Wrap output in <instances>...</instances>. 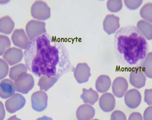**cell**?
Listing matches in <instances>:
<instances>
[{
  "mask_svg": "<svg viewBox=\"0 0 152 120\" xmlns=\"http://www.w3.org/2000/svg\"><path fill=\"white\" fill-rule=\"evenodd\" d=\"M0 67H1V74L0 79H2L5 77L9 73V67L7 62L3 59H0Z\"/></svg>",
  "mask_w": 152,
  "mask_h": 120,
  "instance_id": "29",
  "label": "cell"
},
{
  "mask_svg": "<svg viewBox=\"0 0 152 120\" xmlns=\"http://www.w3.org/2000/svg\"><path fill=\"white\" fill-rule=\"evenodd\" d=\"M124 4L126 7L130 10H135L137 9L142 4L143 1L137 0V1H132V0H125Z\"/></svg>",
  "mask_w": 152,
  "mask_h": 120,
  "instance_id": "28",
  "label": "cell"
},
{
  "mask_svg": "<svg viewBox=\"0 0 152 120\" xmlns=\"http://www.w3.org/2000/svg\"><path fill=\"white\" fill-rule=\"evenodd\" d=\"M146 78L140 68H135L130 72L129 81L135 88L140 89L145 86Z\"/></svg>",
  "mask_w": 152,
  "mask_h": 120,
  "instance_id": "11",
  "label": "cell"
},
{
  "mask_svg": "<svg viewBox=\"0 0 152 120\" xmlns=\"http://www.w3.org/2000/svg\"><path fill=\"white\" fill-rule=\"evenodd\" d=\"M111 120H126V117L124 112L117 110L112 114Z\"/></svg>",
  "mask_w": 152,
  "mask_h": 120,
  "instance_id": "30",
  "label": "cell"
},
{
  "mask_svg": "<svg viewBox=\"0 0 152 120\" xmlns=\"http://www.w3.org/2000/svg\"><path fill=\"white\" fill-rule=\"evenodd\" d=\"M152 107L150 106L145 110L144 113V120H152Z\"/></svg>",
  "mask_w": 152,
  "mask_h": 120,
  "instance_id": "32",
  "label": "cell"
},
{
  "mask_svg": "<svg viewBox=\"0 0 152 120\" xmlns=\"http://www.w3.org/2000/svg\"><path fill=\"white\" fill-rule=\"evenodd\" d=\"M48 97L45 92L37 91L33 94L31 97L32 107L37 112H42L47 108Z\"/></svg>",
  "mask_w": 152,
  "mask_h": 120,
  "instance_id": "6",
  "label": "cell"
},
{
  "mask_svg": "<svg viewBox=\"0 0 152 120\" xmlns=\"http://www.w3.org/2000/svg\"><path fill=\"white\" fill-rule=\"evenodd\" d=\"M15 27V23L10 16H6L0 19V32L3 34H11Z\"/></svg>",
  "mask_w": 152,
  "mask_h": 120,
  "instance_id": "21",
  "label": "cell"
},
{
  "mask_svg": "<svg viewBox=\"0 0 152 120\" xmlns=\"http://www.w3.org/2000/svg\"><path fill=\"white\" fill-rule=\"evenodd\" d=\"M16 91L27 94L31 91L35 85L34 78L31 74L24 73L15 81Z\"/></svg>",
  "mask_w": 152,
  "mask_h": 120,
  "instance_id": "3",
  "label": "cell"
},
{
  "mask_svg": "<svg viewBox=\"0 0 152 120\" xmlns=\"http://www.w3.org/2000/svg\"><path fill=\"white\" fill-rule=\"evenodd\" d=\"M107 9L112 12H120L123 7V2L121 0H109L107 3Z\"/></svg>",
  "mask_w": 152,
  "mask_h": 120,
  "instance_id": "26",
  "label": "cell"
},
{
  "mask_svg": "<svg viewBox=\"0 0 152 120\" xmlns=\"http://www.w3.org/2000/svg\"><path fill=\"white\" fill-rule=\"evenodd\" d=\"M129 120H143V119L140 113L134 112L130 115Z\"/></svg>",
  "mask_w": 152,
  "mask_h": 120,
  "instance_id": "33",
  "label": "cell"
},
{
  "mask_svg": "<svg viewBox=\"0 0 152 120\" xmlns=\"http://www.w3.org/2000/svg\"><path fill=\"white\" fill-rule=\"evenodd\" d=\"M26 32L30 40L46 33L45 22L32 20L27 24Z\"/></svg>",
  "mask_w": 152,
  "mask_h": 120,
  "instance_id": "5",
  "label": "cell"
},
{
  "mask_svg": "<svg viewBox=\"0 0 152 120\" xmlns=\"http://www.w3.org/2000/svg\"><path fill=\"white\" fill-rule=\"evenodd\" d=\"M94 120H98V119H94Z\"/></svg>",
  "mask_w": 152,
  "mask_h": 120,
  "instance_id": "37",
  "label": "cell"
},
{
  "mask_svg": "<svg viewBox=\"0 0 152 120\" xmlns=\"http://www.w3.org/2000/svg\"><path fill=\"white\" fill-rule=\"evenodd\" d=\"M15 83L9 79H4L0 83V97L4 99L9 98L15 95Z\"/></svg>",
  "mask_w": 152,
  "mask_h": 120,
  "instance_id": "15",
  "label": "cell"
},
{
  "mask_svg": "<svg viewBox=\"0 0 152 120\" xmlns=\"http://www.w3.org/2000/svg\"><path fill=\"white\" fill-rule=\"evenodd\" d=\"M31 15L35 19L46 20L50 17V9L42 1H37L31 7Z\"/></svg>",
  "mask_w": 152,
  "mask_h": 120,
  "instance_id": "4",
  "label": "cell"
},
{
  "mask_svg": "<svg viewBox=\"0 0 152 120\" xmlns=\"http://www.w3.org/2000/svg\"><path fill=\"white\" fill-rule=\"evenodd\" d=\"M152 53L150 52L141 64L142 72L149 78H152Z\"/></svg>",
  "mask_w": 152,
  "mask_h": 120,
  "instance_id": "24",
  "label": "cell"
},
{
  "mask_svg": "<svg viewBox=\"0 0 152 120\" xmlns=\"http://www.w3.org/2000/svg\"><path fill=\"white\" fill-rule=\"evenodd\" d=\"M80 98L83 100V103L94 105L98 100L99 95L92 88H89L88 90L83 89Z\"/></svg>",
  "mask_w": 152,
  "mask_h": 120,
  "instance_id": "19",
  "label": "cell"
},
{
  "mask_svg": "<svg viewBox=\"0 0 152 120\" xmlns=\"http://www.w3.org/2000/svg\"><path fill=\"white\" fill-rule=\"evenodd\" d=\"M141 95L136 89H132L126 93L124 96V101L127 107L135 109L139 106L141 101Z\"/></svg>",
  "mask_w": 152,
  "mask_h": 120,
  "instance_id": "10",
  "label": "cell"
},
{
  "mask_svg": "<svg viewBox=\"0 0 152 120\" xmlns=\"http://www.w3.org/2000/svg\"><path fill=\"white\" fill-rule=\"evenodd\" d=\"M58 80V78L55 77H48L46 76H41L38 82V85L41 90L48 91Z\"/></svg>",
  "mask_w": 152,
  "mask_h": 120,
  "instance_id": "22",
  "label": "cell"
},
{
  "mask_svg": "<svg viewBox=\"0 0 152 120\" xmlns=\"http://www.w3.org/2000/svg\"><path fill=\"white\" fill-rule=\"evenodd\" d=\"M111 85L110 78L106 75H102L97 79L95 87L98 92L103 93L108 91Z\"/></svg>",
  "mask_w": 152,
  "mask_h": 120,
  "instance_id": "18",
  "label": "cell"
},
{
  "mask_svg": "<svg viewBox=\"0 0 152 120\" xmlns=\"http://www.w3.org/2000/svg\"><path fill=\"white\" fill-rule=\"evenodd\" d=\"M115 43L118 57L130 66L142 63L146 57L148 43L135 27H125L118 30Z\"/></svg>",
  "mask_w": 152,
  "mask_h": 120,
  "instance_id": "2",
  "label": "cell"
},
{
  "mask_svg": "<svg viewBox=\"0 0 152 120\" xmlns=\"http://www.w3.org/2000/svg\"><path fill=\"white\" fill-rule=\"evenodd\" d=\"M27 72V67L23 64H20L11 67L9 77L12 80L15 81L21 75Z\"/></svg>",
  "mask_w": 152,
  "mask_h": 120,
  "instance_id": "23",
  "label": "cell"
},
{
  "mask_svg": "<svg viewBox=\"0 0 152 120\" xmlns=\"http://www.w3.org/2000/svg\"><path fill=\"white\" fill-rule=\"evenodd\" d=\"M26 100L20 94H15L6 101L5 106L9 113H13L20 110L25 106Z\"/></svg>",
  "mask_w": 152,
  "mask_h": 120,
  "instance_id": "7",
  "label": "cell"
},
{
  "mask_svg": "<svg viewBox=\"0 0 152 120\" xmlns=\"http://www.w3.org/2000/svg\"><path fill=\"white\" fill-rule=\"evenodd\" d=\"M152 89H146L145 91V103L147 104L150 106H152Z\"/></svg>",
  "mask_w": 152,
  "mask_h": 120,
  "instance_id": "31",
  "label": "cell"
},
{
  "mask_svg": "<svg viewBox=\"0 0 152 120\" xmlns=\"http://www.w3.org/2000/svg\"><path fill=\"white\" fill-rule=\"evenodd\" d=\"M12 41L15 46L26 50L29 45V40L23 29H16L12 36Z\"/></svg>",
  "mask_w": 152,
  "mask_h": 120,
  "instance_id": "13",
  "label": "cell"
},
{
  "mask_svg": "<svg viewBox=\"0 0 152 120\" xmlns=\"http://www.w3.org/2000/svg\"><path fill=\"white\" fill-rule=\"evenodd\" d=\"M23 57L22 50L16 47L9 48L3 55V58L10 66L19 63Z\"/></svg>",
  "mask_w": 152,
  "mask_h": 120,
  "instance_id": "12",
  "label": "cell"
},
{
  "mask_svg": "<svg viewBox=\"0 0 152 120\" xmlns=\"http://www.w3.org/2000/svg\"><path fill=\"white\" fill-rule=\"evenodd\" d=\"M152 3H148L142 7L140 12L141 17L151 23L152 22Z\"/></svg>",
  "mask_w": 152,
  "mask_h": 120,
  "instance_id": "25",
  "label": "cell"
},
{
  "mask_svg": "<svg viewBox=\"0 0 152 120\" xmlns=\"http://www.w3.org/2000/svg\"><path fill=\"white\" fill-rule=\"evenodd\" d=\"M103 29L109 35L115 33L120 28V18L114 15H108L103 21Z\"/></svg>",
  "mask_w": 152,
  "mask_h": 120,
  "instance_id": "9",
  "label": "cell"
},
{
  "mask_svg": "<svg viewBox=\"0 0 152 120\" xmlns=\"http://www.w3.org/2000/svg\"><path fill=\"white\" fill-rule=\"evenodd\" d=\"M37 120H53V119L51 118L47 117V116H44L42 117L38 118Z\"/></svg>",
  "mask_w": 152,
  "mask_h": 120,
  "instance_id": "35",
  "label": "cell"
},
{
  "mask_svg": "<svg viewBox=\"0 0 152 120\" xmlns=\"http://www.w3.org/2000/svg\"><path fill=\"white\" fill-rule=\"evenodd\" d=\"M95 114V109L92 106L88 104L80 106L76 111V116L79 120H91Z\"/></svg>",
  "mask_w": 152,
  "mask_h": 120,
  "instance_id": "17",
  "label": "cell"
},
{
  "mask_svg": "<svg viewBox=\"0 0 152 120\" xmlns=\"http://www.w3.org/2000/svg\"><path fill=\"white\" fill-rule=\"evenodd\" d=\"M1 120H3L4 117L5 111H4V108L3 106V103L1 102Z\"/></svg>",
  "mask_w": 152,
  "mask_h": 120,
  "instance_id": "34",
  "label": "cell"
},
{
  "mask_svg": "<svg viewBox=\"0 0 152 120\" xmlns=\"http://www.w3.org/2000/svg\"><path fill=\"white\" fill-rule=\"evenodd\" d=\"M137 29L143 35L145 39L151 40L152 39V23L145 20H140L137 24Z\"/></svg>",
  "mask_w": 152,
  "mask_h": 120,
  "instance_id": "20",
  "label": "cell"
},
{
  "mask_svg": "<svg viewBox=\"0 0 152 120\" xmlns=\"http://www.w3.org/2000/svg\"><path fill=\"white\" fill-rule=\"evenodd\" d=\"M129 87L127 81L124 78L118 77L114 80L112 85V91L115 97L121 98L126 94Z\"/></svg>",
  "mask_w": 152,
  "mask_h": 120,
  "instance_id": "14",
  "label": "cell"
},
{
  "mask_svg": "<svg viewBox=\"0 0 152 120\" xmlns=\"http://www.w3.org/2000/svg\"><path fill=\"white\" fill-rule=\"evenodd\" d=\"M7 120H21L20 119H18V118L16 117V116L15 115V116H12V117H10V118H9Z\"/></svg>",
  "mask_w": 152,
  "mask_h": 120,
  "instance_id": "36",
  "label": "cell"
},
{
  "mask_svg": "<svg viewBox=\"0 0 152 120\" xmlns=\"http://www.w3.org/2000/svg\"><path fill=\"white\" fill-rule=\"evenodd\" d=\"M0 55H4L11 46L10 40L6 35H0Z\"/></svg>",
  "mask_w": 152,
  "mask_h": 120,
  "instance_id": "27",
  "label": "cell"
},
{
  "mask_svg": "<svg viewBox=\"0 0 152 120\" xmlns=\"http://www.w3.org/2000/svg\"><path fill=\"white\" fill-rule=\"evenodd\" d=\"M27 69L35 76L59 78L71 67L67 50L47 33L30 40L24 53Z\"/></svg>",
  "mask_w": 152,
  "mask_h": 120,
  "instance_id": "1",
  "label": "cell"
},
{
  "mask_svg": "<svg viewBox=\"0 0 152 120\" xmlns=\"http://www.w3.org/2000/svg\"><path fill=\"white\" fill-rule=\"evenodd\" d=\"M74 74L79 83H86L91 76V69L86 63H79L74 71Z\"/></svg>",
  "mask_w": 152,
  "mask_h": 120,
  "instance_id": "8",
  "label": "cell"
},
{
  "mask_svg": "<svg viewBox=\"0 0 152 120\" xmlns=\"http://www.w3.org/2000/svg\"><path fill=\"white\" fill-rule=\"evenodd\" d=\"M115 106V100L111 93H105L101 95L99 100V106L105 112H109L114 110Z\"/></svg>",
  "mask_w": 152,
  "mask_h": 120,
  "instance_id": "16",
  "label": "cell"
}]
</instances>
